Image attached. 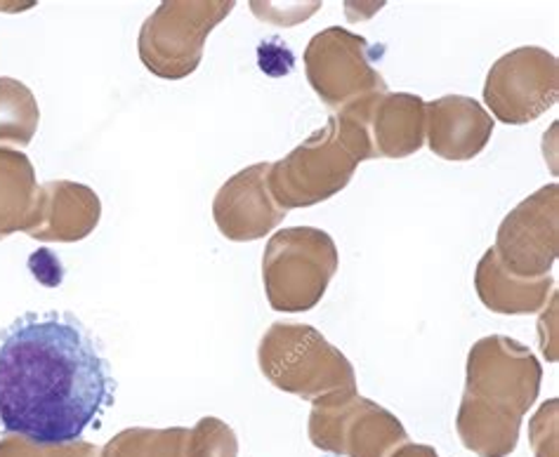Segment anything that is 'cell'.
I'll use <instances>...</instances> for the list:
<instances>
[{"label":"cell","instance_id":"6da1fadb","mask_svg":"<svg viewBox=\"0 0 559 457\" xmlns=\"http://www.w3.org/2000/svg\"><path fill=\"white\" fill-rule=\"evenodd\" d=\"M114 396L109 363L73 314H24L0 337V424L10 434L69 444Z\"/></svg>","mask_w":559,"mask_h":457},{"label":"cell","instance_id":"7a4b0ae2","mask_svg":"<svg viewBox=\"0 0 559 457\" xmlns=\"http://www.w3.org/2000/svg\"><path fill=\"white\" fill-rule=\"evenodd\" d=\"M540 380L543 368L532 349L506 335L481 337L467 353L465 392L455 416L461 444L477 457L514 453Z\"/></svg>","mask_w":559,"mask_h":457},{"label":"cell","instance_id":"3957f363","mask_svg":"<svg viewBox=\"0 0 559 457\" xmlns=\"http://www.w3.org/2000/svg\"><path fill=\"white\" fill-rule=\"evenodd\" d=\"M371 158L376 156L364 123L335 113L312 137L270 166V194L282 211L312 208L341 194L359 164Z\"/></svg>","mask_w":559,"mask_h":457},{"label":"cell","instance_id":"277c9868","mask_svg":"<svg viewBox=\"0 0 559 457\" xmlns=\"http://www.w3.org/2000/svg\"><path fill=\"white\" fill-rule=\"evenodd\" d=\"M258 365L276 389L312 404L357 392L349 359L305 323H272L260 340Z\"/></svg>","mask_w":559,"mask_h":457},{"label":"cell","instance_id":"5b68a950","mask_svg":"<svg viewBox=\"0 0 559 457\" xmlns=\"http://www.w3.org/2000/svg\"><path fill=\"white\" fill-rule=\"evenodd\" d=\"M341 267L331 233L317 227L276 231L262 255V281L274 312L300 314L314 309Z\"/></svg>","mask_w":559,"mask_h":457},{"label":"cell","instance_id":"8992f818","mask_svg":"<svg viewBox=\"0 0 559 457\" xmlns=\"http://www.w3.org/2000/svg\"><path fill=\"white\" fill-rule=\"evenodd\" d=\"M234 0H166L144 20L138 52L146 71L164 81H182L201 64L205 38L227 20Z\"/></svg>","mask_w":559,"mask_h":457},{"label":"cell","instance_id":"52a82bcc","mask_svg":"<svg viewBox=\"0 0 559 457\" xmlns=\"http://www.w3.org/2000/svg\"><path fill=\"white\" fill-rule=\"evenodd\" d=\"M307 434L314 448L337 457H390L408 444L402 420L357 392L314 404Z\"/></svg>","mask_w":559,"mask_h":457},{"label":"cell","instance_id":"ba28073f","mask_svg":"<svg viewBox=\"0 0 559 457\" xmlns=\"http://www.w3.org/2000/svg\"><path fill=\"white\" fill-rule=\"evenodd\" d=\"M305 73L312 91L333 111H343L388 93L373 67L369 40L341 26L323 28L305 50Z\"/></svg>","mask_w":559,"mask_h":457},{"label":"cell","instance_id":"9c48e42d","mask_svg":"<svg viewBox=\"0 0 559 457\" xmlns=\"http://www.w3.org/2000/svg\"><path fill=\"white\" fill-rule=\"evenodd\" d=\"M559 64L548 50L526 46L503 55L491 67L484 101L506 125H524L557 105Z\"/></svg>","mask_w":559,"mask_h":457},{"label":"cell","instance_id":"30bf717a","mask_svg":"<svg viewBox=\"0 0 559 457\" xmlns=\"http://www.w3.org/2000/svg\"><path fill=\"white\" fill-rule=\"evenodd\" d=\"M493 253L520 278L550 276L559 255V187L548 184L522 201L496 233Z\"/></svg>","mask_w":559,"mask_h":457},{"label":"cell","instance_id":"8fae6325","mask_svg":"<svg viewBox=\"0 0 559 457\" xmlns=\"http://www.w3.org/2000/svg\"><path fill=\"white\" fill-rule=\"evenodd\" d=\"M270 166H248L219 187L213 201V219L225 239L234 243L260 241L284 223L286 211L274 203L267 187Z\"/></svg>","mask_w":559,"mask_h":457},{"label":"cell","instance_id":"7c38bea8","mask_svg":"<svg viewBox=\"0 0 559 457\" xmlns=\"http://www.w3.org/2000/svg\"><path fill=\"white\" fill-rule=\"evenodd\" d=\"M337 113H347L364 123L376 158L414 156L425 144L428 116H425V101L418 95L385 93Z\"/></svg>","mask_w":559,"mask_h":457},{"label":"cell","instance_id":"4fadbf2b","mask_svg":"<svg viewBox=\"0 0 559 457\" xmlns=\"http://www.w3.org/2000/svg\"><path fill=\"white\" fill-rule=\"evenodd\" d=\"M428 140L435 156L444 160H473L493 135V118L477 99L463 95L439 97L425 105Z\"/></svg>","mask_w":559,"mask_h":457},{"label":"cell","instance_id":"5bb4252c","mask_svg":"<svg viewBox=\"0 0 559 457\" xmlns=\"http://www.w3.org/2000/svg\"><path fill=\"white\" fill-rule=\"evenodd\" d=\"M102 217V201L91 187L52 180L40 184L38 223L26 236L43 243H76L91 236Z\"/></svg>","mask_w":559,"mask_h":457},{"label":"cell","instance_id":"9a60e30c","mask_svg":"<svg viewBox=\"0 0 559 457\" xmlns=\"http://www.w3.org/2000/svg\"><path fill=\"white\" fill-rule=\"evenodd\" d=\"M475 288L484 306L491 309V312L520 316L540 312L552 294L555 281L552 276L520 278L510 274L496 257L493 248H489L477 264Z\"/></svg>","mask_w":559,"mask_h":457},{"label":"cell","instance_id":"2e32d148","mask_svg":"<svg viewBox=\"0 0 559 457\" xmlns=\"http://www.w3.org/2000/svg\"><path fill=\"white\" fill-rule=\"evenodd\" d=\"M40 187L34 164L20 149L0 146V239L24 231L38 223Z\"/></svg>","mask_w":559,"mask_h":457},{"label":"cell","instance_id":"e0dca14e","mask_svg":"<svg viewBox=\"0 0 559 457\" xmlns=\"http://www.w3.org/2000/svg\"><path fill=\"white\" fill-rule=\"evenodd\" d=\"M40 123V109L34 93L17 79H0V146L32 144Z\"/></svg>","mask_w":559,"mask_h":457},{"label":"cell","instance_id":"ac0fdd59","mask_svg":"<svg viewBox=\"0 0 559 457\" xmlns=\"http://www.w3.org/2000/svg\"><path fill=\"white\" fill-rule=\"evenodd\" d=\"M189 430L170 426V430H146L130 426L116 434L99 450V457H185Z\"/></svg>","mask_w":559,"mask_h":457},{"label":"cell","instance_id":"d6986e66","mask_svg":"<svg viewBox=\"0 0 559 457\" xmlns=\"http://www.w3.org/2000/svg\"><path fill=\"white\" fill-rule=\"evenodd\" d=\"M185 457H239V438L217 418H203L189 432Z\"/></svg>","mask_w":559,"mask_h":457},{"label":"cell","instance_id":"ffe728a7","mask_svg":"<svg viewBox=\"0 0 559 457\" xmlns=\"http://www.w3.org/2000/svg\"><path fill=\"white\" fill-rule=\"evenodd\" d=\"M0 457H99V448L87 441H69V444H38L20 434L0 438Z\"/></svg>","mask_w":559,"mask_h":457},{"label":"cell","instance_id":"44dd1931","mask_svg":"<svg viewBox=\"0 0 559 457\" xmlns=\"http://www.w3.org/2000/svg\"><path fill=\"white\" fill-rule=\"evenodd\" d=\"M557 410L559 401L550 399L540 406L532 424H528V438H532L536 457H557Z\"/></svg>","mask_w":559,"mask_h":457},{"label":"cell","instance_id":"7402d4cb","mask_svg":"<svg viewBox=\"0 0 559 457\" xmlns=\"http://www.w3.org/2000/svg\"><path fill=\"white\" fill-rule=\"evenodd\" d=\"M390 457H439V453H437L432 446L404 444L402 448H396Z\"/></svg>","mask_w":559,"mask_h":457},{"label":"cell","instance_id":"603a6c76","mask_svg":"<svg viewBox=\"0 0 559 457\" xmlns=\"http://www.w3.org/2000/svg\"><path fill=\"white\" fill-rule=\"evenodd\" d=\"M34 5H36L34 0H28V3H17V0H12V3H3V0H0V12H22V10H28Z\"/></svg>","mask_w":559,"mask_h":457}]
</instances>
